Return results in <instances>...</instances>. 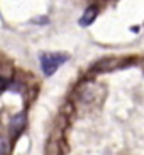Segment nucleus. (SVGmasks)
Wrapping results in <instances>:
<instances>
[{
  "label": "nucleus",
  "instance_id": "nucleus-1",
  "mask_svg": "<svg viewBox=\"0 0 144 155\" xmlns=\"http://www.w3.org/2000/svg\"><path fill=\"white\" fill-rule=\"evenodd\" d=\"M64 60H66L64 55H44V56H41L42 72H44L46 75H53V73L56 72V68L63 63Z\"/></svg>",
  "mask_w": 144,
  "mask_h": 155
},
{
  "label": "nucleus",
  "instance_id": "nucleus-2",
  "mask_svg": "<svg viewBox=\"0 0 144 155\" xmlns=\"http://www.w3.org/2000/svg\"><path fill=\"white\" fill-rule=\"evenodd\" d=\"M24 124H26V116L20 113L17 116H14V119L10 121V130H12V133H19V131H22Z\"/></svg>",
  "mask_w": 144,
  "mask_h": 155
},
{
  "label": "nucleus",
  "instance_id": "nucleus-3",
  "mask_svg": "<svg viewBox=\"0 0 144 155\" xmlns=\"http://www.w3.org/2000/svg\"><path fill=\"white\" fill-rule=\"evenodd\" d=\"M95 17H97V9H95V7H90V9H86V12L83 14V17L80 19V24L81 26H88Z\"/></svg>",
  "mask_w": 144,
  "mask_h": 155
},
{
  "label": "nucleus",
  "instance_id": "nucleus-4",
  "mask_svg": "<svg viewBox=\"0 0 144 155\" xmlns=\"http://www.w3.org/2000/svg\"><path fill=\"white\" fill-rule=\"evenodd\" d=\"M7 152H9V141L0 137V155H7Z\"/></svg>",
  "mask_w": 144,
  "mask_h": 155
},
{
  "label": "nucleus",
  "instance_id": "nucleus-5",
  "mask_svg": "<svg viewBox=\"0 0 144 155\" xmlns=\"http://www.w3.org/2000/svg\"><path fill=\"white\" fill-rule=\"evenodd\" d=\"M7 85H9V82H7V78L0 75V91H4V89H5Z\"/></svg>",
  "mask_w": 144,
  "mask_h": 155
}]
</instances>
